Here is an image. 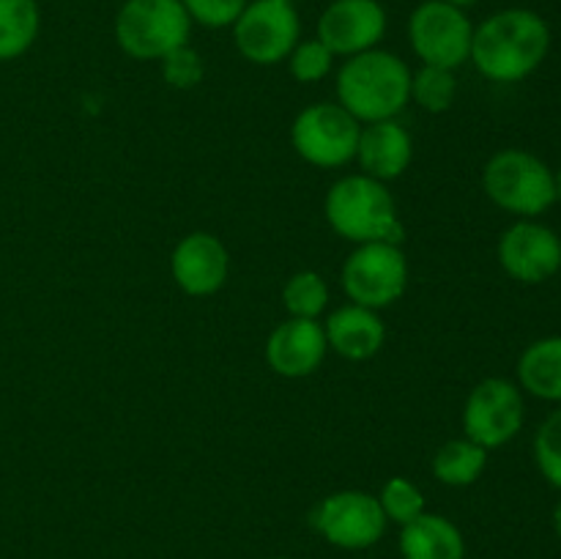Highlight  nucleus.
Instances as JSON below:
<instances>
[{"mask_svg":"<svg viewBox=\"0 0 561 559\" xmlns=\"http://www.w3.org/2000/svg\"><path fill=\"white\" fill-rule=\"evenodd\" d=\"M551 49V27L531 9H504L474 27L471 64L491 82H520L535 75Z\"/></svg>","mask_w":561,"mask_h":559,"instance_id":"obj_1","label":"nucleus"},{"mask_svg":"<svg viewBox=\"0 0 561 559\" xmlns=\"http://www.w3.org/2000/svg\"><path fill=\"white\" fill-rule=\"evenodd\" d=\"M334 91L340 107L348 110L359 124L392 121L411 102V69L394 53L378 47L367 49L345 58L334 80Z\"/></svg>","mask_w":561,"mask_h":559,"instance_id":"obj_2","label":"nucleus"},{"mask_svg":"<svg viewBox=\"0 0 561 559\" xmlns=\"http://www.w3.org/2000/svg\"><path fill=\"white\" fill-rule=\"evenodd\" d=\"M329 225L343 239L367 244V241H392L400 244L403 225H400L398 206L389 195L387 184L370 179L365 173L345 175L334 181L323 203Z\"/></svg>","mask_w":561,"mask_h":559,"instance_id":"obj_3","label":"nucleus"},{"mask_svg":"<svg viewBox=\"0 0 561 559\" xmlns=\"http://www.w3.org/2000/svg\"><path fill=\"white\" fill-rule=\"evenodd\" d=\"M482 186L499 208L518 219L540 217L559 201L553 170L524 148L493 153L482 170Z\"/></svg>","mask_w":561,"mask_h":559,"instance_id":"obj_4","label":"nucleus"},{"mask_svg":"<svg viewBox=\"0 0 561 559\" xmlns=\"http://www.w3.org/2000/svg\"><path fill=\"white\" fill-rule=\"evenodd\" d=\"M190 33L181 0H126L115 14V42L135 60H162L190 44Z\"/></svg>","mask_w":561,"mask_h":559,"instance_id":"obj_5","label":"nucleus"},{"mask_svg":"<svg viewBox=\"0 0 561 559\" xmlns=\"http://www.w3.org/2000/svg\"><path fill=\"white\" fill-rule=\"evenodd\" d=\"M345 296L354 305L383 310L405 294L409 261L400 244L392 241H367L359 244L343 263L340 274Z\"/></svg>","mask_w":561,"mask_h":559,"instance_id":"obj_6","label":"nucleus"},{"mask_svg":"<svg viewBox=\"0 0 561 559\" xmlns=\"http://www.w3.org/2000/svg\"><path fill=\"white\" fill-rule=\"evenodd\" d=\"M362 124L337 102H318L301 110L290 126V142L316 168H343L356 159Z\"/></svg>","mask_w":561,"mask_h":559,"instance_id":"obj_7","label":"nucleus"},{"mask_svg":"<svg viewBox=\"0 0 561 559\" xmlns=\"http://www.w3.org/2000/svg\"><path fill=\"white\" fill-rule=\"evenodd\" d=\"M474 25L463 9L444 0H425L411 11L409 42L422 66L460 69L471 58Z\"/></svg>","mask_w":561,"mask_h":559,"instance_id":"obj_8","label":"nucleus"},{"mask_svg":"<svg viewBox=\"0 0 561 559\" xmlns=\"http://www.w3.org/2000/svg\"><path fill=\"white\" fill-rule=\"evenodd\" d=\"M233 42L250 64L274 66L288 60L301 42L299 11L288 0H250L233 22Z\"/></svg>","mask_w":561,"mask_h":559,"instance_id":"obj_9","label":"nucleus"},{"mask_svg":"<svg viewBox=\"0 0 561 559\" xmlns=\"http://www.w3.org/2000/svg\"><path fill=\"white\" fill-rule=\"evenodd\" d=\"M524 389L510 378H482L466 398L463 433L466 438L485 447L488 453L513 442L524 427Z\"/></svg>","mask_w":561,"mask_h":559,"instance_id":"obj_10","label":"nucleus"},{"mask_svg":"<svg viewBox=\"0 0 561 559\" xmlns=\"http://www.w3.org/2000/svg\"><path fill=\"white\" fill-rule=\"evenodd\" d=\"M312 526L332 546L359 551V548H370L381 540L387 532V515L373 493L337 491L329 493L318 504L312 513Z\"/></svg>","mask_w":561,"mask_h":559,"instance_id":"obj_11","label":"nucleus"},{"mask_svg":"<svg viewBox=\"0 0 561 559\" xmlns=\"http://www.w3.org/2000/svg\"><path fill=\"white\" fill-rule=\"evenodd\" d=\"M499 263L513 280L540 285L561 272V239L537 219H518L499 239Z\"/></svg>","mask_w":561,"mask_h":559,"instance_id":"obj_12","label":"nucleus"},{"mask_svg":"<svg viewBox=\"0 0 561 559\" xmlns=\"http://www.w3.org/2000/svg\"><path fill=\"white\" fill-rule=\"evenodd\" d=\"M387 33V11L378 0H332L318 16V42L332 55H354L376 49Z\"/></svg>","mask_w":561,"mask_h":559,"instance_id":"obj_13","label":"nucleus"},{"mask_svg":"<svg viewBox=\"0 0 561 559\" xmlns=\"http://www.w3.org/2000/svg\"><path fill=\"white\" fill-rule=\"evenodd\" d=\"M170 272L175 285L190 296H211L225 285L230 272V258L222 241L211 233L184 236L170 258Z\"/></svg>","mask_w":561,"mask_h":559,"instance_id":"obj_14","label":"nucleus"},{"mask_svg":"<svg viewBox=\"0 0 561 559\" xmlns=\"http://www.w3.org/2000/svg\"><path fill=\"white\" fill-rule=\"evenodd\" d=\"M329 343L323 323L312 318H288L266 340V362L285 378L312 376L323 365Z\"/></svg>","mask_w":561,"mask_h":559,"instance_id":"obj_15","label":"nucleus"},{"mask_svg":"<svg viewBox=\"0 0 561 559\" xmlns=\"http://www.w3.org/2000/svg\"><path fill=\"white\" fill-rule=\"evenodd\" d=\"M356 159L370 179L394 181L409 170L411 159H414V140H411L409 129L394 118L376 121V124L362 126Z\"/></svg>","mask_w":561,"mask_h":559,"instance_id":"obj_16","label":"nucleus"},{"mask_svg":"<svg viewBox=\"0 0 561 559\" xmlns=\"http://www.w3.org/2000/svg\"><path fill=\"white\" fill-rule=\"evenodd\" d=\"M323 334L334 354L351 362H365L381 351L387 340V327H383L378 310L362 305H343L327 318Z\"/></svg>","mask_w":561,"mask_h":559,"instance_id":"obj_17","label":"nucleus"},{"mask_svg":"<svg viewBox=\"0 0 561 559\" xmlns=\"http://www.w3.org/2000/svg\"><path fill=\"white\" fill-rule=\"evenodd\" d=\"M403 559H463L466 540L458 526L436 513H422L400 532Z\"/></svg>","mask_w":561,"mask_h":559,"instance_id":"obj_18","label":"nucleus"},{"mask_svg":"<svg viewBox=\"0 0 561 559\" xmlns=\"http://www.w3.org/2000/svg\"><path fill=\"white\" fill-rule=\"evenodd\" d=\"M518 387L531 398L561 406V334L526 345L518 356Z\"/></svg>","mask_w":561,"mask_h":559,"instance_id":"obj_19","label":"nucleus"},{"mask_svg":"<svg viewBox=\"0 0 561 559\" xmlns=\"http://www.w3.org/2000/svg\"><path fill=\"white\" fill-rule=\"evenodd\" d=\"M488 466V449L471 438H453L433 455V477L444 486L466 488L482 477Z\"/></svg>","mask_w":561,"mask_h":559,"instance_id":"obj_20","label":"nucleus"},{"mask_svg":"<svg viewBox=\"0 0 561 559\" xmlns=\"http://www.w3.org/2000/svg\"><path fill=\"white\" fill-rule=\"evenodd\" d=\"M42 11L36 0H0V60L25 55L38 38Z\"/></svg>","mask_w":561,"mask_h":559,"instance_id":"obj_21","label":"nucleus"},{"mask_svg":"<svg viewBox=\"0 0 561 559\" xmlns=\"http://www.w3.org/2000/svg\"><path fill=\"white\" fill-rule=\"evenodd\" d=\"M458 80L453 69L442 66H422L416 75H411V99L427 113H447L455 102Z\"/></svg>","mask_w":561,"mask_h":559,"instance_id":"obj_22","label":"nucleus"},{"mask_svg":"<svg viewBox=\"0 0 561 559\" xmlns=\"http://www.w3.org/2000/svg\"><path fill=\"white\" fill-rule=\"evenodd\" d=\"M285 310L290 318H312L318 321L329 305V288L318 272H296L283 288Z\"/></svg>","mask_w":561,"mask_h":559,"instance_id":"obj_23","label":"nucleus"},{"mask_svg":"<svg viewBox=\"0 0 561 559\" xmlns=\"http://www.w3.org/2000/svg\"><path fill=\"white\" fill-rule=\"evenodd\" d=\"M531 449H535L537 469L546 477L548 486L561 491V406L540 422Z\"/></svg>","mask_w":561,"mask_h":559,"instance_id":"obj_24","label":"nucleus"},{"mask_svg":"<svg viewBox=\"0 0 561 559\" xmlns=\"http://www.w3.org/2000/svg\"><path fill=\"white\" fill-rule=\"evenodd\" d=\"M378 502H381L387 521H394V524L400 526H405L409 521L420 518V515L425 513V493H422L414 482L405 480V477H392V480L381 488Z\"/></svg>","mask_w":561,"mask_h":559,"instance_id":"obj_25","label":"nucleus"},{"mask_svg":"<svg viewBox=\"0 0 561 559\" xmlns=\"http://www.w3.org/2000/svg\"><path fill=\"white\" fill-rule=\"evenodd\" d=\"M332 49L323 42H318V38L299 42L294 47V53L288 55V69L296 82H321L332 71Z\"/></svg>","mask_w":561,"mask_h":559,"instance_id":"obj_26","label":"nucleus"},{"mask_svg":"<svg viewBox=\"0 0 561 559\" xmlns=\"http://www.w3.org/2000/svg\"><path fill=\"white\" fill-rule=\"evenodd\" d=\"M159 64H162L164 82L173 88H181V91L201 85L203 71H206L203 69V58L197 55V49L190 47V44H184V47H179V49H173L170 55H164Z\"/></svg>","mask_w":561,"mask_h":559,"instance_id":"obj_27","label":"nucleus"},{"mask_svg":"<svg viewBox=\"0 0 561 559\" xmlns=\"http://www.w3.org/2000/svg\"><path fill=\"white\" fill-rule=\"evenodd\" d=\"M192 22L203 27H230L250 0H181Z\"/></svg>","mask_w":561,"mask_h":559,"instance_id":"obj_28","label":"nucleus"},{"mask_svg":"<svg viewBox=\"0 0 561 559\" xmlns=\"http://www.w3.org/2000/svg\"><path fill=\"white\" fill-rule=\"evenodd\" d=\"M553 529H557V535L561 540V499L557 502V507H553Z\"/></svg>","mask_w":561,"mask_h":559,"instance_id":"obj_29","label":"nucleus"},{"mask_svg":"<svg viewBox=\"0 0 561 559\" xmlns=\"http://www.w3.org/2000/svg\"><path fill=\"white\" fill-rule=\"evenodd\" d=\"M444 3H453V5H458V9H469V5H474L477 0H444Z\"/></svg>","mask_w":561,"mask_h":559,"instance_id":"obj_30","label":"nucleus"},{"mask_svg":"<svg viewBox=\"0 0 561 559\" xmlns=\"http://www.w3.org/2000/svg\"><path fill=\"white\" fill-rule=\"evenodd\" d=\"M553 179H557V195L561 201V164H559V170H553Z\"/></svg>","mask_w":561,"mask_h":559,"instance_id":"obj_31","label":"nucleus"},{"mask_svg":"<svg viewBox=\"0 0 561 559\" xmlns=\"http://www.w3.org/2000/svg\"><path fill=\"white\" fill-rule=\"evenodd\" d=\"M274 559H288V557H274Z\"/></svg>","mask_w":561,"mask_h":559,"instance_id":"obj_32","label":"nucleus"},{"mask_svg":"<svg viewBox=\"0 0 561 559\" xmlns=\"http://www.w3.org/2000/svg\"><path fill=\"white\" fill-rule=\"evenodd\" d=\"M288 3H294V0H288Z\"/></svg>","mask_w":561,"mask_h":559,"instance_id":"obj_33","label":"nucleus"}]
</instances>
